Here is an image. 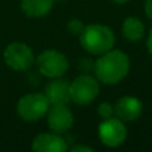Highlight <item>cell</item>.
Wrapping results in <instances>:
<instances>
[{
  "mask_svg": "<svg viewBox=\"0 0 152 152\" xmlns=\"http://www.w3.org/2000/svg\"><path fill=\"white\" fill-rule=\"evenodd\" d=\"M147 48H148V52L152 56V28L150 31V35H148V39H147Z\"/></svg>",
  "mask_w": 152,
  "mask_h": 152,
  "instance_id": "18",
  "label": "cell"
},
{
  "mask_svg": "<svg viewBox=\"0 0 152 152\" xmlns=\"http://www.w3.org/2000/svg\"><path fill=\"white\" fill-rule=\"evenodd\" d=\"M79 151L91 152V151H92V148H89V147H84V145H76V147L72 148V152H79Z\"/></svg>",
  "mask_w": 152,
  "mask_h": 152,
  "instance_id": "17",
  "label": "cell"
},
{
  "mask_svg": "<svg viewBox=\"0 0 152 152\" xmlns=\"http://www.w3.org/2000/svg\"><path fill=\"white\" fill-rule=\"evenodd\" d=\"M127 137V129L124 121L118 118L104 119L99 126V139L107 147H118L123 144Z\"/></svg>",
  "mask_w": 152,
  "mask_h": 152,
  "instance_id": "7",
  "label": "cell"
},
{
  "mask_svg": "<svg viewBox=\"0 0 152 152\" xmlns=\"http://www.w3.org/2000/svg\"><path fill=\"white\" fill-rule=\"evenodd\" d=\"M123 35L129 42H137L144 35V26L137 18H127L123 23Z\"/></svg>",
  "mask_w": 152,
  "mask_h": 152,
  "instance_id": "13",
  "label": "cell"
},
{
  "mask_svg": "<svg viewBox=\"0 0 152 152\" xmlns=\"http://www.w3.org/2000/svg\"><path fill=\"white\" fill-rule=\"evenodd\" d=\"M4 60L10 68L15 71H27L34 64L35 56L26 43H11L4 51Z\"/></svg>",
  "mask_w": 152,
  "mask_h": 152,
  "instance_id": "6",
  "label": "cell"
},
{
  "mask_svg": "<svg viewBox=\"0 0 152 152\" xmlns=\"http://www.w3.org/2000/svg\"><path fill=\"white\" fill-rule=\"evenodd\" d=\"M71 100L76 104H89L99 95V81L89 75L77 76L72 83H69Z\"/></svg>",
  "mask_w": 152,
  "mask_h": 152,
  "instance_id": "5",
  "label": "cell"
},
{
  "mask_svg": "<svg viewBox=\"0 0 152 152\" xmlns=\"http://www.w3.org/2000/svg\"><path fill=\"white\" fill-rule=\"evenodd\" d=\"M79 36L83 48L92 55H102L112 50L115 44V35L112 29L103 24H89L84 27Z\"/></svg>",
  "mask_w": 152,
  "mask_h": 152,
  "instance_id": "2",
  "label": "cell"
},
{
  "mask_svg": "<svg viewBox=\"0 0 152 152\" xmlns=\"http://www.w3.org/2000/svg\"><path fill=\"white\" fill-rule=\"evenodd\" d=\"M50 105V102L44 94H28L18 102L16 110L23 120L37 121L47 115Z\"/></svg>",
  "mask_w": 152,
  "mask_h": 152,
  "instance_id": "3",
  "label": "cell"
},
{
  "mask_svg": "<svg viewBox=\"0 0 152 152\" xmlns=\"http://www.w3.org/2000/svg\"><path fill=\"white\" fill-rule=\"evenodd\" d=\"M58 1H63V0H58Z\"/></svg>",
  "mask_w": 152,
  "mask_h": 152,
  "instance_id": "20",
  "label": "cell"
},
{
  "mask_svg": "<svg viewBox=\"0 0 152 152\" xmlns=\"http://www.w3.org/2000/svg\"><path fill=\"white\" fill-rule=\"evenodd\" d=\"M36 66L42 75L50 79L61 77L68 71V60L66 55L55 50H47L36 59Z\"/></svg>",
  "mask_w": 152,
  "mask_h": 152,
  "instance_id": "4",
  "label": "cell"
},
{
  "mask_svg": "<svg viewBox=\"0 0 152 152\" xmlns=\"http://www.w3.org/2000/svg\"><path fill=\"white\" fill-rule=\"evenodd\" d=\"M48 127L56 134H64L71 129L74 124V116L66 104L52 105L47 112Z\"/></svg>",
  "mask_w": 152,
  "mask_h": 152,
  "instance_id": "8",
  "label": "cell"
},
{
  "mask_svg": "<svg viewBox=\"0 0 152 152\" xmlns=\"http://www.w3.org/2000/svg\"><path fill=\"white\" fill-rule=\"evenodd\" d=\"M95 76L104 84H116L123 80L129 71V59L119 50H110L102 53L94 64Z\"/></svg>",
  "mask_w": 152,
  "mask_h": 152,
  "instance_id": "1",
  "label": "cell"
},
{
  "mask_svg": "<svg viewBox=\"0 0 152 152\" xmlns=\"http://www.w3.org/2000/svg\"><path fill=\"white\" fill-rule=\"evenodd\" d=\"M97 113H99V116H102L103 119H108V118H112L115 111H113V107L110 104V103L104 102L97 107Z\"/></svg>",
  "mask_w": 152,
  "mask_h": 152,
  "instance_id": "14",
  "label": "cell"
},
{
  "mask_svg": "<svg viewBox=\"0 0 152 152\" xmlns=\"http://www.w3.org/2000/svg\"><path fill=\"white\" fill-rule=\"evenodd\" d=\"M67 27H68V31L71 32L72 35H80L81 32H83V29H84L83 23H81L79 19H74V20H71Z\"/></svg>",
  "mask_w": 152,
  "mask_h": 152,
  "instance_id": "15",
  "label": "cell"
},
{
  "mask_svg": "<svg viewBox=\"0 0 152 152\" xmlns=\"http://www.w3.org/2000/svg\"><path fill=\"white\" fill-rule=\"evenodd\" d=\"M67 148V142L56 132L37 135L32 143V150L36 152H64Z\"/></svg>",
  "mask_w": 152,
  "mask_h": 152,
  "instance_id": "10",
  "label": "cell"
},
{
  "mask_svg": "<svg viewBox=\"0 0 152 152\" xmlns=\"http://www.w3.org/2000/svg\"><path fill=\"white\" fill-rule=\"evenodd\" d=\"M113 111L118 119L128 123V121H134L137 118H140L143 112V104L135 96H124L118 100Z\"/></svg>",
  "mask_w": 152,
  "mask_h": 152,
  "instance_id": "9",
  "label": "cell"
},
{
  "mask_svg": "<svg viewBox=\"0 0 152 152\" xmlns=\"http://www.w3.org/2000/svg\"><path fill=\"white\" fill-rule=\"evenodd\" d=\"M144 11H145V15L148 16V19L152 20V0H145Z\"/></svg>",
  "mask_w": 152,
  "mask_h": 152,
  "instance_id": "16",
  "label": "cell"
},
{
  "mask_svg": "<svg viewBox=\"0 0 152 152\" xmlns=\"http://www.w3.org/2000/svg\"><path fill=\"white\" fill-rule=\"evenodd\" d=\"M44 95L47 96L51 105L58 104H68L71 102V95H69V83L64 79L55 77L52 79L50 84L45 87Z\"/></svg>",
  "mask_w": 152,
  "mask_h": 152,
  "instance_id": "11",
  "label": "cell"
},
{
  "mask_svg": "<svg viewBox=\"0 0 152 152\" xmlns=\"http://www.w3.org/2000/svg\"><path fill=\"white\" fill-rule=\"evenodd\" d=\"M53 0H21V10L29 18H43L50 13Z\"/></svg>",
  "mask_w": 152,
  "mask_h": 152,
  "instance_id": "12",
  "label": "cell"
},
{
  "mask_svg": "<svg viewBox=\"0 0 152 152\" xmlns=\"http://www.w3.org/2000/svg\"><path fill=\"white\" fill-rule=\"evenodd\" d=\"M113 3H118V4H124V3H128L129 0H112Z\"/></svg>",
  "mask_w": 152,
  "mask_h": 152,
  "instance_id": "19",
  "label": "cell"
}]
</instances>
